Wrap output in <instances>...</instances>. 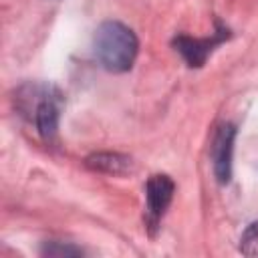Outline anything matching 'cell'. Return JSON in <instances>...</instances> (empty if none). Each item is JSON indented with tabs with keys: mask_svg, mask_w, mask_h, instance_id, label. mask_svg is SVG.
<instances>
[{
	"mask_svg": "<svg viewBox=\"0 0 258 258\" xmlns=\"http://www.w3.org/2000/svg\"><path fill=\"white\" fill-rule=\"evenodd\" d=\"M240 252L250 258H258V222L250 224L240 238Z\"/></svg>",
	"mask_w": 258,
	"mask_h": 258,
	"instance_id": "cell-7",
	"label": "cell"
},
{
	"mask_svg": "<svg viewBox=\"0 0 258 258\" xmlns=\"http://www.w3.org/2000/svg\"><path fill=\"white\" fill-rule=\"evenodd\" d=\"M226 36V30H220V34H214L212 38H191V36H177L173 40L175 48L179 50V54L191 64V67H200L204 64V60L208 58V54L212 52V48L216 44H220Z\"/></svg>",
	"mask_w": 258,
	"mask_h": 258,
	"instance_id": "cell-5",
	"label": "cell"
},
{
	"mask_svg": "<svg viewBox=\"0 0 258 258\" xmlns=\"http://www.w3.org/2000/svg\"><path fill=\"white\" fill-rule=\"evenodd\" d=\"M58 117H60V95L48 87L44 93H40V99L34 105V125L38 133L44 139H52L58 129Z\"/></svg>",
	"mask_w": 258,
	"mask_h": 258,
	"instance_id": "cell-3",
	"label": "cell"
},
{
	"mask_svg": "<svg viewBox=\"0 0 258 258\" xmlns=\"http://www.w3.org/2000/svg\"><path fill=\"white\" fill-rule=\"evenodd\" d=\"M93 46L99 62L113 73H123L131 69L139 48L133 30L115 20H107L97 28Z\"/></svg>",
	"mask_w": 258,
	"mask_h": 258,
	"instance_id": "cell-1",
	"label": "cell"
},
{
	"mask_svg": "<svg viewBox=\"0 0 258 258\" xmlns=\"http://www.w3.org/2000/svg\"><path fill=\"white\" fill-rule=\"evenodd\" d=\"M87 165L105 173H125L131 167V159L119 153H97L87 157Z\"/></svg>",
	"mask_w": 258,
	"mask_h": 258,
	"instance_id": "cell-6",
	"label": "cell"
},
{
	"mask_svg": "<svg viewBox=\"0 0 258 258\" xmlns=\"http://www.w3.org/2000/svg\"><path fill=\"white\" fill-rule=\"evenodd\" d=\"M173 189H175V185L167 175H151L147 179V185H145L147 214H149V222L153 226L167 210V206L173 198Z\"/></svg>",
	"mask_w": 258,
	"mask_h": 258,
	"instance_id": "cell-4",
	"label": "cell"
},
{
	"mask_svg": "<svg viewBox=\"0 0 258 258\" xmlns=\"http://www.w3.org/2000/svg\"><path fill=\"white\" fill-rule=\"evenodd\" d=\"M234 135L236 129L230 123H224L218 127L212 143V161H214V173L220 183L230 181L232 175V151H234Z\"/></svg>",
	"mask_w": 258,
	"mask_h": 258,
	"instance_id": "cell-2",
	"label": "cell"
}]
</instances>
